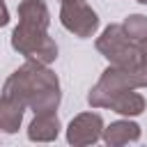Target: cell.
I'll list each match as a JSON object with an SVG mask.
<instances>
[{"instance_id": "1", "label": "cell", "mask_w": 147, "mask_h": 147, "mask_svg": "<svg viewBox=\"0 0 147 147\" xmlns=\"http://www.w3.org/2000/svg\"><path fill=\"white\" fill-rule=\"evenodd\" d=\"M2 94L21 101L34 115L57 110L60 99H62L60 78L55 76V71H51L48 64H39L32 60H28L5 80Z\"/></svg>"}, {"instance_id": "2", "label": "cell", "mask_w": 147, "mask_h": 147, "mask_svg": "<svg viewBox=\"0 0 147 147\" xmlns=\"http://www.w3.org/2000/svg\"><path fill=\"white\" fill-rule=\"evenodd\" d=\"M51 11L44 0H23L18 5V25L11 32V48L25 60L51 64L57 57V44L48 37Z\"/></svg>"}, {"instance_id": "3", "label": "cell", "mask_w": 147, "mask_h": 147, "mask_svg": "<svg viewBox=\"0 0 147 147\" xmlns=\"http://www.w3.org/2000/svg\"><path fill=\"white\" fill-rule=\"evenodd\" d=\"M147 87V67L140 69H126V67H115L110 64L101 78L96 80V85L90 90L87 94V103L92 108H106V103L126 90H140Z\"/></svg>"}, {"instance_id": "4", "label": "cell", "mask_w": 147, "mask_h": 147, "mask_svg": "<svg viewBox=\"0 0 147 147\" xmlns=\"http://www.w3.org/2000/svg\"><path fill=\"white\" fill-rule=\"evenodd\" d=\"M96 51L115 67H126V69H140V51H138V41H133L122 23H110L101 37L96 39Z\"/></svg>"}, {"instance_id": "5", "label": "cell", "mask_w": 147, "mask_h": 147, "mask_svg": "<svg viewBox=\"0 0 147 147\" xmlns=\"http://www.w3.org/2000/svg\"><path fill=\"white\" fill-rule=\"evenodd\" d=\"M60 23L80 39H90L99 30V16L85 0H62Z\"/></svg>"}, {"instance_id": "6", "label": "cell", "mask_w": 147, "mask_h": 147, "mask_svg": "<svg viewBox=\"0 0 147 147\" xmlns=\"http://www.w3.org/2000/svg\"><path fill=\"white\" fill-rule=\"evenodd\" d=\"M101 138H103V117L99 113H92V110L90 113H80L67 126L69 145L85 147V145H94Z\"/></svg>"}, {"instance_id": "7", "label": "cell", "mask_w": 147, "mask_h": 147, "mask_svg": "<svg viewBox=\"0 0 147 147\" xmlns=\"http://www.w3.org/2000/svg\"><path fill=\"white\" fill-rule=\"evenodd\" d=\"M60 129H62V122H60L55 110L37 113L34 119L30 122V126H28V138L32 142H51L60 136Z\"/></svg>"}, {"instance_id": "8", "label": "cell", "mask_w": 147, "mask_h": 147, "mask_svg": "<svg viewBox=\"0 0 147 147\" xmlns=\"http://www.w3.org/2000/svg\"><path fill=\"white\" fill-rule=\"evenodd\" d=\"M138 138H140V126L131 119H117L110 126H103V142L110 145V147L136 142Z\"/></svg>"}, {"instance_id": "9", "label": "cell", "mask_w": 147, "mask_h": 147, "mask_svg": "<svg viewBox=\"0 0 147 147\" xmlns=\"http://www.w3.org/2000/svg\"><path fill=\"white\" fill-rule=\"evenodd\" d=\"M145 106H147L145 103V96L140 92H136V90L119 92V94H115L106 103V108H110V110H115V113H119L124 117H138V115H142L145 113Z\"/></svg>"}, {"instance_id": "10", "label": "cell", "mask_w": 147, "mask_h": 147, "mask_svg": "<svg viewBox=\"0 0 147 147\" xmlns=\"http://www.w3.org/2000/svg\"><path fill=\"white\" fill-rule=\"evenodd\" d=\"M23 113H25V106H23L21 101L0 94V131H5V133H16V131L21 129Z\"/></svg>"}, {"instance_id": "11", "label": "cell", "mask_w": 147, "mask_h": 147, "mask_svg": "<svg viewBox=\"0 0 147 147\" xmlns=\"http://www.w3.org/2000/svg\"><path fill=\"white\" fill-rule=\"evenodd\" d=\"M122 28H124V32H126L133 41H140V39L147 37V16H142V14H131V16L124 18Z\"/></svg>"}, {"instance_id": "12", "label": "cell", "mask_w": 147, "mask_h": 147, "mask_svg": "<svg viewBox=\"0 0 147 147\" xmlns=\"http://www.w3.org/2000/svg\"><path fill=\"white\" fill-rule=\"evenodd\" d=\"M138 51H140V62H142V67H147V37L138 41Z\"/></svg>"}, {"instance_id": "13", "label": "cell", "mask_w": 147, "mask_h": 147, "mask_svg": "<svg viewBox=\"0 0 147 147\" xmlns=\"http://www.w3.org/2000/svg\"><path fill=\"white\" fill-rule=\"evenodd\" d=\"M9 23V9L5 5V0H0V28H5Z\"/></svg>"}, {"instance_id": "14", "label": "cell", "mask_w": 147, "mask_h": 147, "mask_svg": "<svg viewBox=\"0 0 147 147\" xmlns=\"http://www.w3.org/2000/svg\"><path fill=\"white\" fill-rule=\"evenodd\" d=\"M138 2H140V5H147V0H138Z\"/></svg>"}]
</instances>
